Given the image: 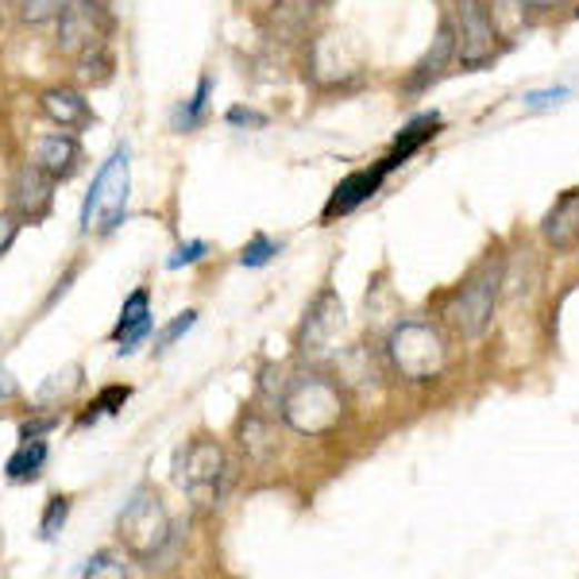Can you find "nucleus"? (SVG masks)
<instances>
[{
	"mask_svg": "<svg viewBox=\"0 0 579 579\" xmlns=\"http://www.w3.org/2000/svg\"><path fill=\"white\" fill-rule=\"evenodd\" d=\"M279 413L282 421L301 437H325L345 421V395L332 379L325 375H293L282 382L279 395Z\"/></svg>",
	"mask_w": 579,
	"mask_h": 579,
	"instance_id": "nucleus-1",
	"label": "nucleus"
},
{
	"mask_svg": "<svg viewBox=\"0 0 579 579\" xmlns=\"http://www.w3.org/2000/svg\"><path fill=\"white\" fill-rule=\"evenodd\" d=\"M224 479H228V460L224 448L217 445L213 437H193L190 445L178 452L174 460V483L186 491V499L198 510H213L224 495Z\"/></svg>",
	"mask_w": 579,
	"mask_h": 579,
	"instance_id": "nucleus-2",
	"label": "nucleus"
},
{
	"mask_svg": "<svg viewBox=\"0 0 579 579\" xmlns=\"http://www.w3.org/2000/svg\"><path fill=\"white\" fill-rule=\"evenodd\" d=\"M128 190H132V174H128V147H117L93 178V190L86 193L81 206V232L109 236L112 228L128 213Z\"/></svg>",
	"mask_w": 579,
	"mask_h": 579,
	"instance_id": "nucleus-3",
	"label": "nucleus"
},
{
	"mask_svg": "<svg viewBox=\"0 0 579 579\" xmlns=\"http://www.w3.org/2000/svg\"><path fill=\"white\" fill-rule=\"evenodd\" d=\"M499 290H502V263L491 259L487 267H479L460 290L448 298L445 317L460 337L476 340L491 329L495 321V306H499Z\"/></svg>",
	"mask_w": 579,
	"mask_h": 579,
	"instance_id": "nucleus-4",
	"label": "nucleus"
},
{
	"mask_svg": "<svg viewBox=\"0 0 579 579\" xmlns=\"http://www.w3.org/2000/svg\"><path fill=\"white\" fill-rule=\"evenodd\" d=\"M117 533L136 560H154L170 545V537H174V521H170V513H167V507H162L159 495L136 491L132 502L120 510Z\"/></svg>",
	"mask_w": 579,
	"mask_h": 579,
	"instance_id": "nucleus-5",
	"label": "nucleus"
},
{
	"mask_svg": "<svg viewBox=\"0 0 579 579\" xmlns=\"http://www.w3.org/2000/svg\"><path fill=\"white\" fill-rule=\"evenodd\" d=\"M387 356L395 363V371L402 379H413V382H426V379H437L440 367L448 360V348H445V337L426 321H402L387 340Z\"/></svg>",
	"mask_w": 579,
	"mask_h": 579,
	"instance_id": "nucleus-6",
	"label": "nucleus"
},
{
	"mask_svg": "<svg viewBox=\"0 0 579 579\" xmlns=\"http://www.w3.org/2000/svg\"><path fill=\"white\" fill-rule=\"evenodd\" d=\"M109 31H112V20L101 0H70L59 20V47L67 54H73V59L97 54L104 47V39H109Z\"/></svg>",
	"mask_w": 579,
	"mask_h": 579,
	"instance_id": "nucleus-7",
	"label": "nucleus"
},
{
	"mask_svg": "<svg viewBox=\"0 0 579 579\" xmlns=\"http://www.w3.org/2000/svg\"><path fill=\"white\" fill-rule=\"evenodd\" d=\"M456 51H460L463 70H479L495 59V23L479 0H460L456 4Z\"/></svg>",
	"mask_w": 579,
	"mask_h": 579,
	"instance_id": "nucleus-8",
	"label": "nucleus"
},
{
	"mask_svg": "<svg viewBox=\"0 0 579 579\" xmlns=\"http://www.w3.org/2000/svg\"><path fill=\"white\" fill-rule=\"evenodd\" d=\"M54 178L47 174V170H39L36 162H28V167L16 170L12 178V213L20 220H28V224H39V220L51 217L54 209Z\"/></svg>",
	"mask_w": 579,
	"mask_h": 579,
	"instance_id": "nucleus-9",
	"label": "nucleus"
},
{
	"mask_svg": "<svg viewBox=\"0 0 579 579\" xmlns=\"http://www.w3.org/2000/svg\"><path fill=\"white\" fill-rule=\"evenodd\" d=\"M31 162H36L39 170H47L54 182H70V178L81 170V143H78V136H70V132L43 136V140L36 143V151H31Z\"/></svg>",
	"mask_w": 579,
	"mask_h": 579,
	"instance_id": "nucleus-10",
	"label": "nucleus"
},
{
	"mask_svg": "<svg viewBox=\"0 0 579 579\" xmlns=\"http://www.w3.org/2000/svg\"><path fill=\"white\" fill-rule=\"evenodd\" d=\"M151 325H154V317H151V293L140 287V290H132V298L124 301L117 329H112V345H117V352L120 356H132L136 348H140L143 340H147Z\"/></svg>",
	"mask_w": 579,
	"mask_h": 579,
	"instance_id": "nucleus-11",
	"label": "nucleus"
},
{
	"mask_svg": "<svg viewBox=\"0 0 579 579\" xmlns=\"http://www.w3.org/2000/svg\"><path fill=\"white\" fill-rule=\"evenodd\" d=\"M340 325H345V306H340V298L332 290H321V298L309 306L306 325H301V348L306 352L325 348L340 332Z\"/></svg>",
	"mask_w": 579,
	"mask_h": 579,
	"instance_id": "nucleus-12",
	"label": "nucleus"
},
{
	"mask_svg": "<svg viewBox=\"0 0 579 579\" xmlns=\"http://www.w3.org/2000/svg\"><path fill=\"white\" fill-rule=\"evenodd\" d=\"M382 178H387V167H371V170H356V174H348L345 182L332 190V198H329V206H325V220H337V217H348L352 209H360L371 193H379V186H382Z\"/></svg>",
	"mask_w": 579,
	"mask_h": 579,
	"instance_id": "nucleus-13",
	"label": "nucleus"
},
{
	"mask_svg": "<svg viewBox=\"0 0 579 579\" xmlns=\"http://www.w3.org/2000/svg\"><path fill=\"white\" fill-rule=\"evenodd\" d=\"M541 232L557 251H572L576 248L579 243V190L560 193L557 206H552L549 217H545Z\"/></svg>",
	"mask_w": 579,
	"mask_h": 579,
	"instance_id": "nucleus-14",
	"label": "nucleus"
},
{
	"mask_svg": "<svg viewBox=\"0 0 579 579\" xmlns=\"http://www.w3.org/2000/svg\"><path fill=\"white\" fill-rule=\"evenodd\" d=\"M39 112H43L51 124H59L62 132H70V128H86L89 120H93L89 101L81 93H73V89H47V93L39 97Z\"/></svg>",
	"mask_w": 579,
	"mask_h": 579,
	"instance_id": "nucleus-15",
	"label": "nucleus"
},
{
	"mask_svg": "<svg viewBox=\"0 0 579 579\" xmlns=\"http://www.w3.org/2000/svg\"><path fill=\"white\" fill-rule=\"evenodd\" d=\"M47 456H51V448H47L43 437L20 440V448L8 456L4 476L12 479V483H36V479L43 476V468H47Z\"/></svg>",
	"mask_w": 579,
	"mask_h": 579,
	"instance_id": "nucleus-16",
	"label": "nucleus"
},
{
	"mask_svg": "<svg viewBox=\"0 0 579 579\" xmlns=\"http://www.w3.org/2000/svg\"><path fill=\"white\" fill-rule=\"evenodd\" d=\"M456 54V31H452V23H440V31H437V39H433V47H429V54L426 59L418 62V67H413V73H410V93H418V89H426L429 81L437 78L440 70H445V62L452 59Z\"/></svg>",
	"mask_w": 579,
	"mask_h": 579,
	"instance_id": "nucleus-17",
	"label": "nucleus"
},
{
	"mask_svg": "<svg viewBox=\"0 0 579 579\" xmlns=\"http://www.w3.org/2000/svg\"><path fill=\"white\" fill-rule=\"evenodd\" d=\"M437 132H440V117H437V112H426V117H418V120H413V124L406 128L402 136H398L395 151H390L387 159H382V167H387V174H390V170H398V167H402L406 159H413V154H418L421 147H426L429 140H433Z\"/></svg>",
	"mask_w": 579,
	"mask_h": 579,
	"instance_id": "nucleus-18",
	"label": "nucleus"
},
{
	"mask_svg": "<svg viewBox=\"0 0 579 579\" xmlns=\"http://www.w3.org/2000/svg\"><path fill=\"white\" fill-rule=\"evenodd\" d=\"M240 445H243V452H248L256 463H267L274 456L271 421L259 418V413H248V418L240 421Z\"/></svg>",
	"mask_w": 579,
	"mask_h": 579,
	"instance_id": "nucleus-19",
	"label": "nucleus"
},
{
	"mask_svg": "<svg viewBox=\"0 0 579 579\" xmlns=\"http://www.w3.org/2000/svg\"><path fill=\"white\" fill-rule=\"evenodd\" d=\"M209 93H213V78H201L198 81V93L190 97V101L182 104V112H178V120H174V128L178 132H193V128L206 120V109H209Z\"/></svg>",
	"mask_w": 579,
	"mask_h": 579,
	"instance_id": "nucleus-20",
	"label": "nucleus"
},
{
	"mask_svg": "<svg viewBox=\"0 0 579 579\" xmlns=\"http://www.w3.org/2000/svg\"><path fill=\"white\" fill-rule=\"evenodd\" d=\"M70 0H20V20L31 28H43V23H59L67 12Z\"/></svg>",
	"mask_w": 579,
	"mask_h": 579,
	"instance_id": "nucleus-21",
	"label": "nucleus"
},
{
	"mask_svg": "<svg viewBox=\"0 0 579 579\" xmlns=\"http://www.w3.org/2000/svg\"><path fill=\"white\" fill-rule=\"evenodd\" d=\"M128 398H132V387H104L101 395H97V402L89 406V413H81V426H93V421L104 418V413L124 410Z\"/></svg>",
	"mask_w": 579,
	"mask_h": 579,
	"instance_id": "nucleus-22",
	"label": "nucleus"
},
{
	"mask_svg": "<svg viewBox=\"0 0 579 579\" xmlns=\"http://www.w3.org/2000/svg\"><path fill=\"white\" fill-rule=\"evenodd\" d=\"M67 518H70V499L67 495H54V499H47L43 521H39V533H43L47 541H54V537L62 533V526H67Z\"/></svg>",
	"mask_w": 579,
	"mask_h": 579,
	"instance_id": "nucleus-23",
	"label": "nucleus"
},
{
	"mask_svg": "<svg viewBox=\"0 0 579 579\" xmlns=\"http://www.w3.org/2000/svg\"><path fill=\"white\" fill-rule=\"evenodd\" d=\"M274 256H279V243L267 240V236L259 232V236H251V243H243V251H240V267H267Z\"/></svg>",
	"mask_w": 579,
	"mask_h": 579,
	"instance_id": "nucleus-24",
	"label": "nucleus"
},
{
	"mask_svg": "<svg viewBox=\"0 0 579 579\" xmlns=\"http://www.w3.org/2000/svg\"><path fill=\"white\" fill-rule=\"evenodd\" d=\"M78 576H112V579H120V576H128V565H124V557H117V552H97V557H89L86 565L78 568Z\"/></svg>",
	"mask_w": 579,
	"mask_h": 579,
	"instance_id": "nucleus-25",
	"label": "nucleus"
},
{
	"mask_svg": "<svg viewBox=\"0 0 579 579\" xmlns=\"http://www.w3.org/2000/svg\"><path fill=\"white\" fill-rule=\"evenodd\" d=\"M193 325H198V309H186V313H178L174 321H170L167 329L154 337V352H167V348L174 345V340H182L186 332L193 329Z\"/></svg>",
	"mask_w": 579,
	"mask_h": 579,
	"instance_id": "nucleus-26",
	"label": "nucleus"
},
{
	"mask_svg": "<svg viewBox=\"0 0 579 579\" xmlns=\"http://www.w3.org/2000/svg\"><path fill=\"white\" fill-rule=\"evenodd\" d=\"M206 256H209V243L206 240H190V243H182V248H178L174 256L167 259V271H182V267L201 263Z\"/></svg>",
	"mask_w": 579,
	"mask_h": 579,
	"instance_id": "nucleus-27",
	"label": "nucleus"
},
{
	"mask_svg": "<svg viewBox=\"0 0 579 579\" xmlns=\"http://www.w3.org/2000/svg\"><path fill=\"white\" fill-rule=\"evenodd\" d=\"M572 93L568 86H557V89H533V93H526V104L529 109H549V104H560L565 97Z\"/></svg>",
	"mask_w": 579,
	"mask_h": 579,
	"instance_id": "nucleus-28",
	"label": "nucleus"
},
{
	"mask_svg": "<svg viewBox=\"0 0 579 579\" xmlns=\"http://www.w3.org/2000/svg\"><path fill=\"white\" fill-rule=\"evenodd\" d=\"M20 228H23V220L16 217V213H0V256H4V251L16 243V236H20Z\"/></svg>",
	"mask_w": 579,
	"mask_h": 579,
	"instance_id": "nucleus-29",
	"label": "nucleus"
},
{
	"mask_svg": "<svg viewBox=\"0 0 579 579\" xmlns=\"http://www.w3.org/2000/svg\"><path fill=\"white\" fill-rule=\"evenodd\" d=\"M228 124L232 128H267V117L263 112H251V109H228Z\"/></svg>",
	"mask_w": 579,
	"mask_h": 579,
	"instance_id": "nucleus-30",
	"label": "nucleus"
},
{
	"mask_svg": "<svg viewBox=\"0 0 579 579\" xmlns=\"http://www.w3.org/2000/svg\"><path fill=\"white\" fill-rule=\"evenodd\" d=\"M54 426H59V421H54V418H43V421H23V426H20V440L43 437V433H51Z\"/></svg>",
	"mask_w": 579,
	"mask_h": 579,
	"instance_id": "nucleus-31",
	"label": "nucleus"
},
{
	"mask_svg": "<svg viewBox=\"0 0 579 579\" xmlns=\"http://www.w3.org/2000/svg\"><path fill=\"white\" fill-rule=\"evenodd\" d=\"M16 395V382H12V375L8 371H0V398H12Z\"/></svg>",
	"mask_w": 579,
	"mask_h": 579,
	"instance_id": "nucleus-32",
	"label": "nucleus"
}]
</instances>
